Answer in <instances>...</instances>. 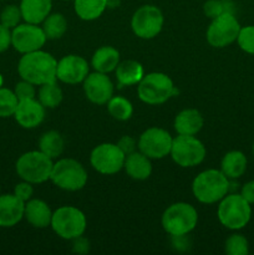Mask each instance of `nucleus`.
Returning a JSON list of instances; mask_svg holds the SVG:
<instances>
[{
  "label": "nucleus",
  "instance_id": "f257e3e1",
  "mask_svg": "<svg viewBox=\"0 0 254 255\" xmlns=\"http://www.w3.org/2000/svg\"><path fill=\"white\" fill-rule=\"evenodd\" d=\"M56 69L57 60L50 52L42 51V49L22 54L17 62L19 76L35 86L56 81Z\"/></svg>",
  "mask_w": 254,
  "mask_h": 255
},
{
  "label": "nucleus",
  "instance_id": "f03ea898",
  "mask_svg": "<svg viewBox=\"0 0 254 255\" xmlns=\"http://www.w3.org/2000/svg\"><path fill=\"white\" fill-rule=\"evenodd\" d=\"M231 179L221 169H206L192 182L194 198L203 204L218 203L228 194Z\"/></svg>",
  "mask_w": 254,
  "mask_h": 255
},
{
  "label": "nucleus",
  "instance_id": "7ed1b4c3",
  "mask_svg": "<svg viewBox=\"0 0 254 255\" xmlns=\"http://www.w3.org/2000/svg\"><path fill=\"white\" fill-rule=\"evenodd\" d=\"M198 223V212L192 204L177 202L163 212L162 228L171 237H184L191 233Z\"/></svg>",
  "mask_w": 254,
  "mask_h": 255
},
{
  "label": "nucleus",
  "instance_id": "20e7f679",
  "mask_svg": "<svg viewBox=\"0 0 254 255\" xmlns=\"http://www.w3.org/2000/svg\"><path fill=\"white\" fill-rule=\"evenodd\" d=\"M171 77L163 72H149L137 84V95L142 102L151 106L162 105L176 95Z\"/></svg>",
  "mask_w": 254,
  "mask_h": 255
},
{
  "label": "nucleus",
  "instance_id": "39448f33",
  "mask_svg": "<svg viewBox=\"0 0 254 255\" xmlns=\"http://www.w3.org/2000/svg\"><path fill=\"white\" fill-rule=\"evenodd\" d=\"M218 203L217 217L219 223L227 229L239 231L251 222L252 204H249L241 193L227 194Z\"/></svg>",
  "mask_w": 254,
  "mask_h": 255
},
{
  "label": "nucleus",
  "instance_id": "423d86ee",
  "mask_svg": "<svg viewBox=\"0 0 254 255\" xmlns=\"http://www.w3.org/2000/svg\"><path fill=\"white\" fill-rule=\"evenodd\" d=\"M54 159L41 151H29L22 153L15 163V171L22 181L32 184H41L51 176Z\"/></svg>",
  "mask_w": 254,
  "mask_h": 255
},
{
  "label": "nucleus",
  "instance_id": "0eeeda50",
  "mask_svg": "<svg viewBox=\"0 0 254 255\" xmlns=\"http://www.w3.org/2000/svg\"><path fill=\"white\" fill-rule=\"evenodd\" d=\"M50 227L57 237L65 241H74L84 236L87 228L86 216L74 206H62L52 212Z\"/></svg>",
  "mask_w": 254,
  "mask_h": 255
},
{
  "label": "nucleus",
  "instance_id": "6e6552de",
  "mask_svg": "<svg viewBox=\"0 0 254 255\" xmlns=\"http://www.w3.org/2000/svg\"><path fill=\"white\" fill-rule=\"evenodd\" d=\"M87 172L82 163L74 158H60L54 162L50 181L62 191L77 192L87 183Z\"/></svg>",
  "mask_w": 254,
  "mask_h": 255
},
{
  "label": "nucleus",
  "instance_id": "1a4fd4ad",
  "mask_svg": "<svg viewBox=\"0 0 254 255\" xmlns=\"http://www.w3.org/2000/svg\"><path fill=\"white\" fill-rule=\"evenodd\" d=\"M171 157L174 163L183 168H191L201 164L207 156V149L203 142L196 136L178 134L172 142Z\"/></svg>",
  "mask_w": 254,
  "mask_h": 255
},
{
  "label": "nucleus",
  "instance_id": "9d476101",
  "mask_svg": "<svg viewBox=\"0 0 254 255\" xmlns=\"http://www.w3.org/2000/svg\"><path fill=\"white\" fill-rule=\"evenodd\" d=\"M241 27L233 12H224L212 19L206 32L207 41L216 49H223L237 41Z\"/></svg>",
  "mask_w": 254,
  "mask_h": 255
},
{
  "label": "nucleus",
  "instance_id": "9b49d317",
  "mask_svg": "<svg viewBox=\"0 0 254 255\" xmlns=\"http://www.w3.org/2000/svg\"><path fill=\"white\" fill-rule=\"evenodd\" d=\"M164 24V16L156 5H142L133 12L131 19V29L139 39L149 40L161 32Z\"/></svg>",
  "mask_w": 254,
  "mask_h": 255
},
{
  "label": "nucleus",
  "instance_id": "f8f14e48",
  "mask_svg": "<svg viewBox=\"0 0 254 255\" xmlns=\"http://www.w3.org/2000/svg\"><path fill=\"white\" fill-rule=\"evenodd\" d=\"M126 154L120 149L117 143H101L95 147L90 154L92 168L101 174L111 176L124 168Z\"/></svg>",
  "mask_w": 254,
  "mask_h": 255
},
{
  "label": "nucleus",
  "instance_id": "ddd939ff",
  "mask_svg": "<svg viewBox=\"0 0 254 255\" xmlns=\"http://www.w3.org/2000/svg\"><path fill=\"white\" fill-rule=\"evenodd\" d=\"M173 137L161 127H149L137 141L138 151L151 159H162L171 153Z\"/></svg>",
  "mask_w": 254,
  "mask_h": 255
},
{
  "label": "nucleus",
  "instance_id": "4468645a",
  "mask_svg": "<svg viewBox=\"0 0 254 255\" xmlns=\"http://www.w3.org/2000/svg\"><path fill=\"white\" fill-rule=\"evenodd\" d=\"M46 40L42 27L36 24L24 22L11 30V46L21 55L41 50Z\"/></svg>",
  "mask_w": 254,
  "mask_h": 255
},
{
  "label": "nucleus",
  "instance_id": "2eb2a0df",
  "mask_svg": "<svg viewBox=\"0 0 254 255\" xmlns=\"http://www.w3.org/2000/svg\"><path fill=\"white\" fill-rule=\"evenodd\" d=\"M89 74V62L80 55H66L57 61L56 79L64 84H81Z\"/></svg>",
  "mask_w": 254,
  "mask_h": 255
},
{
  "label": "nucleus",
  "instance_id": "dca6fc26",
  "mask_svg": "<svg viewBox=\"0 0 254 255\" xmlns=\"http://www.w3.org/2000/svg\"><path fill=\"white\" fill-rule=\"evenodd\" d=\"M86 99L95 105H106L114 96L115 86L107 74L94 71L82 82Z\"/></svg>",
  "mask_w": 254,
  "mask_h": 255
},
{
  "label": "nucleus",
  "instance_id": "f3484780",
  "mask_svg": "<svg viewBox=\"0 0 254 255\" xmlns=\"http://www.w3.org/2000/svg\"><path fill=\"white\" fill-rule=\"evenodd\" d=\"M45 110L46 109L40 104L36 97L35 99L20 100L16 110H15L14 119L22 128H36L44 122Z\"/></svg>",
  "mask_w": 254,
  "mask_h": 255
},
{
  "label": "nucleus",
  "instance_id": "a211bd4d",
  "mask_svg": "<svg viewBox=\"0 0 254 255\" xmlns=\"http://www.w3.org/2000/svg\"><path fill=\"white\" fill-rule=\"evenodd\" d=\"M25 202L14 193L0 194V228H11L24 218Z\"/></svg>",
  "mask_w": 254,
  "mask_h": 255
},
{
  "label": "nucleus",
  "instance_id": "6ab92c4d",
  "mask_svg": "<svg viewBox=\"0 0 254 255\" xmlns=\"http://www.w3.org/2000/svg\"><path fill=\"white\" fill-rule=\"evenodd\" d=\"M24 218L34 228L44 229L51 224L52 211L49 204L42 199L31 198L25 202Z\"/></svg>",
  "mask_w": 254,
  "mask_h": 255
},
{
  "label": "nucleus",
  "instance_id": "aec40b11",
  "mask_svg": "<svg viewBox=\"0 0 254 255\" xmlns=\"http://www.w3.org/2000/svg\"><path fill=\"white\" fill-rule=\"evenodd\" d=\"M204 125V119L201 112L196 109L182 110L174 117L173 126L178 134L196 136Z\"/></svg>",
  "mask_w": 254,
  "mask_h": 255
},
{
  "label": "nucleus",
  "instance_id": "412c9836",
  "mask_svg": "<svg viewBox=\"0 0 254 255\" xmlns=\"http://www.w3.org/2000/svg\"><path fill=\"white\" fill-rule=\"evenodd\" d=\"M124 169L127 176L134 181H146L152 173L151 158L139 151H134L133 153L127 154L125 158Z\"/></svg>",
  "mask_w": 254,
  "mask_h": 255
},
{
  "label": "nucleus",
  "instance_id": "4be33fe9",
  "mask_svg": "<svg viewBox=\"0 0 254 255\" xmlns=\"http://www.w3.org/2000/svg\"><path fill=\"white\" fill-rule=\"evenodd\" d=\"M19 6L25 22L40 25L51 12L52 0H21Z\"/></svg>",
  "mask_w": 254,
  "mask_h": 255
},
{
  "label": "nucleus",
  "instance_id": "5701e85b",
  "mask_svg": "<svg viewBox=\"0 0 254 255\" xmlns=\"http://www.w3.org/2000/svg\"><path fill=\"white\" fill-rule=\"evenodd\" d=\"M117 84L120 87L133 86L137 85L144 76V70L141 62L136 60H125L120 61L115 70Z\"/></svg>",
  "mask_w": 254,
  "mask_h": 255
},
{
  "label": "nucleus",
  "instance_id": "b1692460",
  "mask_svg": "<svg viewBox=\"0 0 254 255\" xmlns=\"http://www.w3.org/2000/svg\"><path fill=\"white\" fill-rule=\"evenodd\" d=\"M120 64V52L116 47L105 45L94 52L91 59V66L95 71L102 74H110L115 71Z\"/></svg>",
  "mask_w": 254,
  "mask_h": 255
},
{
  "label": "nucleus",
  "instance_id": "393cba45",
  "mask_svg": "<svg viewBox=\"0 0 254 255\" xmlns=\"http://www.w3.org/2000/svg\"><path fill=\"white\" fill-rule=\"evenodd\" d=\"M248 159L242 151H229L223 156L221 161V171L229 179H238L246 173Z\"/></svg>",
  "mask_w": 254,
  "mask_h": 255
},
{
  "label": "nucleus",
  "instance_id": "a878e982",
  "mask_svg": "<svg viewBox=\"0 0 254 255\" xmlns=\"http://www.w3.org/2000/svg\"><path fill=\"white\" fill-rule=\"evenodd\" d=\"M77 16L85 21H92L101 16L107 9V0H74Z\"/></svg>",
  "mask_w": 254,
  "mask_h": 255
},
{
  "label": "nucleus",
  "instance_id": "bb28decb",
  "mask_svg": "<svg viewBox=\"0 0 254 255\" xmlns=\"http://www.w3.org/2000/svg\"><path fill=\"white\" fill-rule=\"evenodd\" d=\"M39 149L51 159H57L65 149V141L57 131H47L39 139Z\"/></svg>",
  "mask_w": 254,
  "mask_h": 255
},
{
  "label": "nucleus",
  "instance_id": "cd10ccee",
  "mask_svg": "<svg viewBox=\"0 0 254 255\" xmlns=\"http://www.w3.org/2000/svg\"><path fill=\"white\" fill-rule=\"evenodd\" d=\"M42 30L47 40L61 39L67 31V20L61 12H50L49 16L41 22Z\"/></svg>",
  "mask_w": 254,
  "mask_h": 255
},
{
  "label": "nucleus",
  "instance_id": "c85d7f7f",
  "mask_svg": "<svg viewBox=\"0 0 254 255\" xmlns=\"http://www.w3.org/2000/svg\"><path fill=\"white\" fill-rule=\"evenodd\" d=\"M36 96L40 104L45 109H55V107H57L61 104L62 99H64L61 87L56 84V81L41 85L39 87V91H37Z\"/></svg>",
  "mask_w": 254,
  "mask_h": 255
},
{
  "label": "nucleus",
  "instance_id": "c756f323",
  "mask_svg": "<svg viewBox=\"0 0 254 255\" xmlns=\"http://www.w3.org/2000/svg\"><path fill=\"white\" fill-rule=\"evenodd\" d=\"M106 105L109 114L117 121H127L133 115L132 104L122 96H112Z\"/></svg>",
  "mask_w": 254,
  "mask_h": 255
},
{
  "label": "nucleus",
  "instance_id": "7c9ffc66",
  "mask_svg": "<svg viewBox=\"0 0 254 255\" xmlns=\"http://www.w3.org/2000/svg\"><path fill=\"white\" fill-rule=\"evenodd\" d=\"M19 99L15 95L14 90L0 87V119H7L14 116Z\"/></svg>",
  "mask_w": 254,
  "mask_h": 255
},
{
  "label": "nucleus",
  "instance_id": "2f4dec72",
  "mask_svg": "<svg viewBox=\"0 0 254 255\" xmlns=\"http://www.w3.org/2000/svg\"><path fill=\"white\" fill-rule=\"evenodd\" d=\"M224 251L228 255H247L249 253L248 239L243 234H232L224 243Z\"/></svg>",
  "mask_w": 254,
  "mask_h": 255
},
{
  "label": "nucleus",
  "instance_id": "473e14b6",
  "mask_svg": "<svg viewBox=\"0 0 254 255\" xmlns=\"http://www.w3.org/2000/svg\"><path fill=\"white\" fill-rule=\"evenodd\" d=\"M203 11L209 19H214L224 12L234 14V4L231 0H207L203 5Z\"/></svg>",
  "mask_w": 254,
  "mask_h": 255
},
{
  "label": "nucleus",
  "instance_id": "72a5a7b5",
  "mask_svg": "<svg viewBox=\"0 0 254 255\" xmlns=\"http://www.w3.org/2000/svg\"><path fill=\"white\" fill-rule=\"evenodd\" d=\"M21 20L22 15L19 5L9 4L1 10V12H0V24H2L4 26L9 27V29L11 30L14 29L15 26H17Z\"/></svg>",
  "mask_w": 254,
  "mask_h": 255
},
{
  "label": "nucleus",
  "instance_id": "f704fd0d",
  "mask_svg": "<svg viewBox=\"0 0 254 255\" xmlns=\"http://www.w3.org/2000/svg\"><path fill=\"white\" fill-rule=\"evenodd\" d=\"M237 42L244 52L254 55V25L241 27Z\"/></svg>",
  "mask_w": 254,
  "mask_h": 255
},
{
  "label": "nucleus",
  "instance_id": "c9c22d12",
  "mask_svg": "<svg viewBox=\"0 0 254 255\" xmlns=\"http://www.w3.org/2000/svg\"><path fill=\"white\" fill-rule=\"evenodd\" d=\"M14 92L16 95V97L20 100H27V99H35L37 95L36 87L34 84L26 81V80H22L17 82L14 87Z\"/></svg>",
  "mask_w": 254,
  "mask_h": 255
},
{
  "label": "nucleus",
  "instance_id": "e433bc0d",
  "mask_svg": "<svg viewBox=\"0 0 254 255\" xmlns=\"http://www.w3.org/2000/svg\"><path fill=\"white\" fill-rule=\"evenodd\" d=\"M14 194L19 199H21L22 202H27L32 198L34 196V187H32V183L26 181L19 182L16 186L14 187Z\"/></svg>",
  "mask_w": 254,
  "mask_h": 255
},
{
  "label": "nucleus",
  "instance_id": "4c0bfd02",
  "mask_svg": "<svg viewBox=\"0 0 254 255\" xmlns=\"http://www.w3.org/2000/svg\"><path fill=\"white\" fill-rule=\"evenodd\" d=\"M117 146L120 147V149H121L126 156L127 154L133 153V152L137 151V148H138L136 139L131 136H127V134L126 136H122L121 138L117 141Z\"/></svg>",
  "mask_w": 254,
  "mask_h": 255
},
{
  "label": "nucleus",
  "instance_id": "58836bf2",
  "mask_svg": "<svg viewBox=\"0 0 254 255\" xmlns=\"http://www.w3.org/2000/svg\"><path fill=\"white\" fill-rule=\"evenodd\" d=\"M11 46V29L0 24V54Z\"/></svg>",
  "mask_w": 254,
  "mask_h": 255
},
{
  "label": "nucleus",
  "instance_id": "ea45409f",
  "mask_svg": "<svg viewBox=\"0 0 254 255\" xmlns=\"http://www.w3.org/2000/svg\"><path fill=\"white\" fill-rule=\"evenodd\" d=\"M72 243V252L77 254H86L90 251V242L84 237H79V238L74 239Z\"/></svg>",
  "mask_w": 254,
  "mask_h": 255
},
{
  "label": "nucleus",
  "instance_id": "a19ab883",
  "mask_svg": "<svg viewBox=\"0 0 254 255\" xmlns=\"http://www.w3.org/2000/svg\"><path fill=\"white\" fill-rule=\"evenodd\" d=\"M241 196L249 204H254V181H249L243 184L241 189Z\"/></svg>",
  "mask_w": 254,
  "mask_h": 255
},
{
  "label": "nucleus",
  "instance_id": "79ce46f5",
  "mask_svg": "<svg viewBox=\"0 0 254 255\" xmlns=\"http://www.w3.org/2000/svg\"><path fill=\"white\" fill-rule=\"evenodd\" d=\"M119 4H120L119 0H107V7L109 6L115 7V6H117Z\"/></svg>",
  "mask_w": 254,
  "mask_h": 255
},
{
  "label": "nucleus",
  "instance_id": "37998d69",
  "mask_svg": "<svg viewBox=\"0 0 254 255\" xmlns=\"http://www.w3.org/2000/svg\"><path fill=\"white\" fill-rule=\"evenodd\" d=\"M4 86V77H2V75L0 74V87Z\"/></svg>",
  "mask_w": 254,
  "mask_h": 255
},
{
  "label": "nucleus",
  "instance_id": "c03bdc74",
  "mask_svg": "<svg viewBox=\"0 0 254 255\" xmlns=\"http://www.w3.org/2000/svg\"><path fill=\"white\" fill-rule=\"evenodd\" d=\"M252 149H253V156H254V143H253V147H252Z\"/></svg>",
  "mask_w": 254,
  "mask_h": 255
},
{
  "label": "nucleus",
  "instance_id": "a18cd8bd",
  "mask_svg": "<svg viewBox=\"0 0 254 255\" xmlns=\"http://www.w3.org/2000/svg\"><path fill=\"white\" fill-rule=\"evenodd\" d=\"M0 194H1V187H0Z\"/></svg>",
  "mask_w": 254,
  "mask_h": 255
},
{
  "label": "nucleus",
  "instance_id": "49530a36",
  "mask_svg": "<svg viewBox=\"0 0 254 255\" xmlns=\"http://www.w3.org/2000/svg\"><path fill=\"white\" fill-rule=\"evenodd\" d=\"M66 1H70V0H66Z\"/></svg>",
  "mask_w": 254,
  "mask_h": 255
}]
</instances>
